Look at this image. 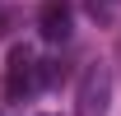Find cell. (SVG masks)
<instances>
[{
	"instance_id": "6da1fadb",
	"label": "cell",
	"mask_w": 121,
	"mask_h": 116,
	"mask_svg": "<svg viewBox=\"0 0 121 116\" xmlns=\"http://www.w3.org/2000/svg\"><path fill=\"white\" fill-rule=\"evenodd\" d=\"M112 107V70L107 65H89L79 79V98H75V116H107Z\"/></svg>"
},
{
	"instance_id": "7a4b0ae2",
	"label": "cell",
	"mask_w": 121,
	"mask_h": 116,
	"mask_svg": "<svg viewBox=\"0 0 121 116\" xmlns=\"http://www.w3.org/2000/svg\"><path fill=\"white\" fill-rule=\"evenodd\" d=\"M33 88H37V60H33L28 46H14L9 51V84H5V93L19 98V93H33Z\"/></svg>"
},
{
	"instance_id": "3957f363",
	"label": "cell",
	"mask_w": 121,
	"mask_h": 116,
	"mask_svg": "<svg viewBox=\"0 0 121 116\" xmlns=\"http://www.w3.org/2000/svg\"><path fill=\"white\" fill-rule=\"evenodd\" d=\"M37 33H42V42H65L70 37V5L65 0H47L37 9Z\"/></svg>"
},
{
	"instance_id": "277c9868",
	"label": "cell",
	"mask_w": 121,
	"mask_h": 116,
	"mask_svg": "<svg viewBox=\"0 0 121 116\" xmlns=\"http://www.w3.org/2000/svg\"><path fill=\"white\" fill-rule=\"evenodd\" d=\"M56 79H65L60 60H42V65H37V84H56Z\"/></svg>"
},
{
	"instance_id": "5b68a950",
	"label": "cell",
	"mask_w": 121,
	"mask_h": 116,
	"mask_svg": "<svg viewBox=\"0 0 121 116\" xmlns=\"http://www.w3.org/2000/svg\"><path fill=\"white\" fill-rule=\"evenodd\" d=\"M84 5H89V14H93V19H103V23L112 19V0H84Z\"/></svg>"
},
{
	"instance_id": "8992f818",
	"label": "cell",
	"mask_w": 121,
	"mask_h": 116,
	"mask_svg": "<svg viewBox=\"0 0 121 116\" xmlns=\"http://www.w3.org/2000/svg\"><path fill=\"white\" fill-rule=\"evenodd\" d=\"M42 116H51V112H42Z\"/></svg>"
}]
</instances>
